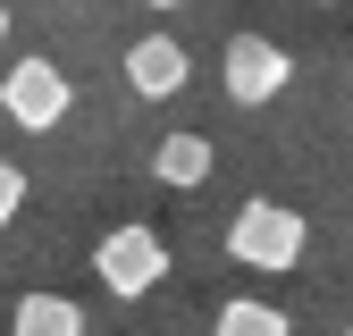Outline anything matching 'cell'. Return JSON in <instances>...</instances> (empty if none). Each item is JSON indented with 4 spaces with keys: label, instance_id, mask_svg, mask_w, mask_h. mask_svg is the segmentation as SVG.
Returning a JSON list of instances; mask_svg holds the SVG:
<instances>
[{
    "label": "cell",
    "instance_id": "9c48e42d",
    "mask_svg": "<svg viewBox=\"0 0 353 336\" xmlns=\"http://www.w3.org/2000/svg\"><path fill=\"white\" fill-rule=\"evenodd\" d=\"M26 210V168H0V219H17Z\"/></svg>",
    "mask_w": 353,
    "mask_h": 336
},
{
    "label": "cell",
    "instance_id": "ba28073f",
    "mask_svg": "<svg viewBox=\"0 0 353 336\" xmlns=\"http://www.w3.org/2000/svg\"><path fill=\"white\" fill-rule=\"evenodd\" d=\"M210 336H286V311L278 303H219Z\"/></svg>",
    "mask_w": 353,
    "mask_h": 336
},
{
    "label": "cell",
    "instance_id": "7a4b0ae2",
    "mask_svg": "<svg viewBox=\"0 0 353 336\" xmlns=\"http://www.w3.org/2000/svg\"><path fill=\"white\" fill-rule=\"evenodd\" d=\"M0 109H9V126H26V135H51V126L76 109V84L51 59H17L9 76H0Z\"/></svg>",
    "mask_w": 353,
    "mask_h": 336
},
{
    "label": "cell",
    "instance_id": "6da1fadb",
    "mask_svg": "<svg viewBox=\"0 0 353 336\" xmlns=\"http://www.w3.org/2000/svg\"><path fill=\"white\" fill-rule=\"evenodd\" d=\"M303 244H312V227L286 202H244L228 219V261H244V269H294Z\"/></svg>",
    "mask_w": 353,
    "mask_h": 336
},
{
    "label": "cell",
    "instance_id": "8fae6325",
    "mask_svg": "<svg viewBox=\"0 0 353 336\" xmlns=\"http://www.w3.org/2000/svg\"><path fill=\"white\" fill-rule=\"evenodd\" d=\"M320 9H328V0H320Z\"/></svg>",
    "mask_w": 353,
    "mask_h": 336
},
{
    "label": "cell",
    "instance_id": "277c9868",
    "mask_svg": "<svg viewBox=\"0 0 353 336\" xmlns=\"http://www.w3.org/2000/svg\"><path fill=\"white\" fill-rule=\"evenodd\" d=\"M286 76H294V59L278 51L270 34H228V101L261 109V101L286 93Z\"/></svg>",
    "mask_w": 353,
    "mask_h": 336
},
{
    "label": "cell",
    "instance_id": "8992f818",
    "mask_svg": "<svg viewBox=\"0 0 353 336\" xmlns=\"http://www.w3.org/2000/svg\"><path fill=\"white\" fill-rule=\"evenodd\" d=\"M210 168H219L210 135H160V151H152V177H160V185H176V193H194Z\"/></svg>",
    "mask_w": 353,
    "mask_h": 336
},
{
    "label": "cell",
    "instance_id": "5b68a950",
    "mask_svg": "<svg viewBox=\"0 0 353 336\" xmlns=\"http://www.w3.org/2000/svg\"><path fill=\"white\" fill-rule=\"evenodd\" d=\"M185 42H168V34H143L135 51H126V84H135L143 101H168V93H185Z\"/></svg>",
    "mask_w": 353,
    "mask_h": 336
},
{
    "label": "cell",
    "instance_id": "30bf717a",
    "mask_svg": "<svg viewBox=\"0 0 353 336\" xmlns=\"http://www.w3.org/2000/svg\"><path fill=\"white\" fill-rule=\"evenodd\" d=\"M152 9H194V0H152Z\"/></svg>",
    "mask_w": 353,
    "mask_h": 336
},
{
    "label": "cell",
    "instance_id": "52a82bcc",
    "mask_svg": "<svg viewBox=\"0 0 353 336\" xmlns=\"http://www.w3.org/2000/svg\"><path fill=\"white\" fill-rule=\"evenodd\" d=\"M9 336H84V311L68 303V294H17Z\"/></svg>",
    "mask_w": 353,
    "mask_h": 336
},
{
    "label": "cell",
    "instance_id": "7c38bea8",
    "mask_svg": "<svg viewBox=\"0 0 353 336\" xmlns=\"http://www.w3.org/2000/svg\"><path fill=\"white\" fill-rule=\"evenodd\" d=\"M345 336H353V328H345Z\"/></svg>",
    "mask_w": 353,
    "mask_h": 336
},
{
    "label": "cell",
    "instance_id": "3957f363",
    "mask_svg": "<svg viewBox=\"0 0 353 336\" xmlns=\"http://www.w3.org/2000/svg\"><path fill=\"white\" fill-rule=\"evenodd\" d=\"M93 277L118 294V303H135V294H152V286L168 277V244H160L152 227H118V235L93 244Z\"/></svg>",
    "mask_w": 353,
    "mask_h": 336
}]
</instances>
